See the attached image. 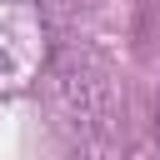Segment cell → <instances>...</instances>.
<instances>
[{"label": "cell", "instance_id": "obj_1", "mask_svg": "<svg viewBox=\"0 0 160 160\" xmlns=\"http://www.w3.org/2000/svg\"><path fill=\"white\" fill-rule=\"evenodd\" d=\"M155 130H160V125H155Z\"/></svg>", "mask_w": 160, "mask_h": 160}]
</instances>
